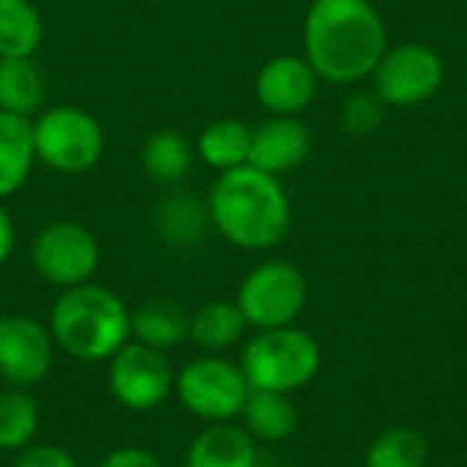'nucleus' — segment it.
<instances>
[{"label":"nucleus","mask_w":467,"mask_h":467,"mask_svg":"<svg viewBox=\"0 0 467 467\" xmlns=\"http://www.w3.org/2000/svg\"><path fill=\"white\" fill-rule=\"evenodd\" d=\"M36 161L30 118L0 109V200L22 189Z\"/></svg>","instance_id":"2eb2a0df"},{"label":"nucleus","mask_w":467,"mask_h":467,"mask_svg":"<svg viewBox=\"0 0 467 467\" xmlns=\"http://www.w3.org/2000/svg\"><path fill=\"white\" fill-rule=\"evenodd\" d=\"M383 101L378 96H353L348 104H345V129L356 137H364V134H372L378 131V126L383 123Z\"/></svg>","instance_id":"a878e982"},{"label":"nucleus","mask_w":467,"mask_h":467,"mask_svg":"<svg viewBox=\"0 0 467 467\" xmlns=\"http://www.w3.org/2000/svg\"><path fill=\"white\" fill-rule=\"evenodd\" d=\"M249 148H252V129L235 118L213 120L200 134V142H197L200 159L219 172L249 164Z\"/></svg>","instance_id":"aec40b11"},{"label":"nucleus","mask_w":467,"mask_h":467,"mask_svg":"<svg viewBox=\"0 0 467 467\" xmlns=\"http://www.w3.org/2000/svg\"><path fill=\"white\" fill-rule=\"evenodd\" d=\"M375 77V96L389 107H416L432 99L446 77L441 55L419 41L386 49Z\"/></svg>","instance_id":"6e6552de"},{"label":"nucleus","mask_w":467,"mask_h":467,"mask_svg":"<svg viewBox=\"0 0 467 467\" xmlns=\"http://www.w3.org/2000/svg\"><path fill=\"white\" fill-rule=\"evenodd\" d=\"M142 170L156 183H178L192 170V145L175 129L150 134L142 145Z\"/></svg>","instance_id":"412c9836"},{"label":"nucleus","mask_w":467,"mask_h":467,"mask_svg":"<svg viewBox=\"0 0 467 467\" xmlns=\"http://www.w3.org/2000/svg\"><path fill=\"white\" fill-rule=\"evenodd\" d=\"M189 312L172 298H150L131 312L134 342L156 350L178 348L189 337Z\"/></svg>","instance_id":"dca6fc26"},{"label":"nucleus","mask_w":467,"mask_h":467,"mask_svg":"<svg viewBox=\"0 0 467 467\" xmlns=\"http://www.w3.org/2000/svg\"><path fill=\"white\" fill-rule=\"evenodd\" d=\"M235 304L260 331L293 326L306 306V279L293 263L268 260L246 274Z\"/></svg>","instance_id":"423d86ee"},{"label":"nucleus","mask_w":467,"mask_h":467,"mask_svg":"<svg viewBox=\"0 0 467 467\" xmlns=\"http://www.w3.org/2000/svg\"><path fill=\"white\" fill-rule=\"evenodd\" d=\"M99 467H161V462L145 449L126 446V449H115L112 454H107Z\"/></svg>","instance_id":"cd10ccee"},{"label":"nucleus","mask_w":467,"mask_h":467,"mask_svg":"<svg viewBox=\"0 0 467 467\" xmlns=\"http://www.w3.org/2000/svg\"><path fill=\"white\" fill-rule=\"evenodd\" d=\"M175 391L192 416L219 424L241 416L252 389L238 364L219 356H205L181 369L175 378Z\"/></svg>","instance_id":"0eeeda50"},{"label":"nucleus","mask_w":467,"mask_h":467,"mask_svg":"<svg viewBox=\"0 0 467 467\" xmlns=\"http://www.w3.org/2000/svg\"><path fill=\"white\" fill-rule=\"evenodd\" d=\"M241 416H244L246 432L257 441H265V443L287 441L298 430L296 405L287 400V394H276V391L252 389Z\"/></svg>","instance_id":"f3484780"},{"label":"nucleus","mask_w":467,"mask_h":467,"mask_svg":"<svg viewBox=\"0 0 467 467\" xmlns=\"http://www.w3.org/2000/svg\"><path fill=\"white\" fill-rule=\"evenodd\" d=\"M304 52L320 79L358 82L386 55V25L369 0H315L304 19Z\"/></svg>","instance_id":"f257e3e1"},{"label":"nucleus","mask_w":467,"mask_h":467,"mask_svg":"<svg viewBox=\"0 0 467 467\" xmlns=\"http://www.w3.org/2000/svg\"><path fill=\"white\" fill-rule=\"evenodd\" d=\"M14 467H77V462L60 446H25Z\"/></svg>","instance_id":"bb28decb"},{"label":"nucleus","mask_w":467,"mask_h":467,"mask_svg":"<svg viewBox=\"0 0 467 467\" xmlns=\"http://www.w3.org/2000/svg\"><path fill=\"white\" fill-rule=\"evenodd\" d=\"M38 430V408L25 389L0 391V451H22Z\"/></svg>","instance_id":"5701e85b"},{"label":"nucleus","mask_w":467,"mask_h":467,"mask_svg":"<svg viewBox=\"0 0 467 467\" xmlns=\"http://www.w3.org/2000/svg\"><path fill=\"white\" fill-rule=\"evenodd\" d=\"M11 252H14V222L8 211L0 205V265L11 257Z\"/></svg>","instance_id":"c85d7f7f"},{"label":"nucleus","mask_w":467,"mask_h":467,"mask_svg":"<svg viewBox=\"0 0 467 467\" xmlns=\"http://www.w3.org/2000/svg\"><path fill=\"white\" fill-rule=\"evenodd\" d=\"M109 391L112 397L137 413L156 410L175 389V372L164 350L142 342H126L109 358Z\"/></svg>","instance_id":"1a4fd4ad"},{"label":"nucleus","mask_w":467,"mask_h":467,"mask_svg":"<svg viewBox=\"0 0 467 467\" xmlns=\"http://www.w3.org/2000/svg\"><path fill=\"white\" fill-rule=\"evenodd\" d=\"M205 219H208V208L202 211L194 200H189L186 194L178 200H170L161 208V233L167 235V241L172 244H194L202 238L205 233Z\"/></svg>","instance_id":"393cba45"},{"label":"nucleus","mask_w":467,"mask_h":467,"mask_svg":"<svg viewBox=\"0 0 467 467\" xmlns=\"http://www.w3.org/2000/svg\"><path fill=\"white\" fill-rule=\"evenodd\" d=\"M44 41V22L30 0H0V57H33Z\"/></svg>","instance_id":"6ab92c4d"},{"label":"nucleus","mask_w":467,"mask_h":467,"mask_svg":"<svg viewBox=\"0 0 467 467\" xmlns=\"http://www.w3.org/2000/svg\"><path fill=\"white\" fill-rule=\"evenodd\" d=\"M30 260L44 282L66 290L93 279L99 268V244L93 233L77 222H52L36 235Z\"/></svg>","instance_id":"9d476101"},{"label":"nucleus","mask_w":467,"mask_h":467,"mask_svg":"<svg viewBox=\"0 0 467 467\" xmlns=\"http://www.w3.org/2000/svg\"><path fill=\"white\" fill-rule=\"evenodd\" d=\"M320 369L317 342L293 326L260 331L241 356V372L249 389L290 394L304 389Z\"/></svg>","instance_id":"20e7f679"},{"label":"nucleus","mask_w":467,"mask_h":467,"mask_svg":"<svg viewBox=\"0 0 467 467\" xmlns=\"http://www.w3.org/2000/svg\"><path fill=\"white\" fill-rule=\"evenodd\" d=\"M55 345L77 361L112 358L131 334V315L126 304L107 287L85 282L66 287L49 317Z\"/></svg>","instance_id":"7ed1b4c3"},{"label":"nucleus","mask_w":467,"mask_h":467,"mask_svg":"<svg viewBox=\"0 0 467 467\" xmlns=\"http://www.w3.org/2000/svg\"><path fill=\"white\" fill-rule=\"evenodd\" d=\"M246 317L233 301H211L189 317V337L205 350L233 348L246 328Z\"/></svg>","instance_id":"4be33fe9"},{"label":"nucleus","mask_w":467,"mask_h":467,"mask_svg":"<svg viewBox=\"0 0 467 467\" xmlns=\"http://www.w3.org/2000/svg\"><path fill=\"white\" fill-rule=\"evenodd\" d=\"M208 219L233 244L249 252L276 246L293 222L290 197L276 175L252 164L219 172L208 194Z\"/></svg>","instance_id":"f03ea898"},{"label":"nucleus","mask_w":467,"mask_h":467,"mask_svg":"<svg viewBox=\"0 0 467 467\" xmlns=\"http://www.w3.org/2000/svg\"><path fill=\"white\" fill-rule=\"evenodd\" d=\"M427 441L408 427L380 432L367 449V467H427Z\"/></svg>","instance_id":"b1692460"},{"label":"nucleus","mask_w":467,"mask_h":467,"mask_svg":"<svg viewBox=\"0 0 467 467\" xmlns=\"http://www.w3.org/2000/svg\"><path fill=\"white\" fill-rule=\"evenodd\" d=\"M52 334L27 315L0 320V378L11 389L41 383L52 367Z\"/></svg>","instance_id":"9b49d317"},{"label":"nucleus","mask_w":467,"mask_h":467,"mask_svg":"<svg viewBox=\"0 0 467 467\" xmlns=\"http://www.w3.org/2000/svg\"><path fill=\"white\" fill-rule=\"evenodd\" d=\"M317 79L320 77L306 57L279 55L260 68L254 93L271 115H298L312 104L317 93Z\"/></svg>","instance_id":"f8f14e48"},{"label":"nucleus","mask_w":467,"mask_h":467,"mask_svg":"<svg viewBox=\"0 0 467 467\" xmlns=\"http://www.w3.org/2000/svg\"><path fill=\"white\" fill-rule=\"evenodd\" d=\"M33 148L49 170L79 175L101 159L104 129L88 109L60 104L33 120Z\"/></svg>","instance_id":"39448f33"},{"label":"nucleus","mask_w":467,"mask_h":467,"mask_svg":"<svg viewBox=\"0 0 467 467\" xmlns=\"http://www.w3.org/2000/svg\"><path fill=\"white\" fill-rule=\"evenodd\" d=\"M279 467H298V465H279Z\"/></svg>","instance_id":"c756f323"},{"label":"nucleus","mask_w":467,"mask_h":467,"mask_svg":"<svg viewBox=\"0 0 467 467\" xmlns=\"http://www.w3.org/2000/svg\"><path fill=\"white\" fill-rule=\"evenodd\" d=\"M257 465V449L254 438L230 424L219 421L205 427L189 446L186 467H254Z\"/></svg>","instance_id":"4468645a"},{"label":"nucleus","mask_w":467,"mask_h":467,"mask_svg":"<svg viewBox=\"0 0 467 467\" xmlns=\"http://www.w3.org/2000/svg\"><path fill=\"white\" fill-rule=\"evenodd\" d=\"M309 131L296 115H274L252 131L249 164L263 172L282 175L301 167L309 156Z\"/></svg>","instance_id":"ddd939ff"},{"label":"nucleus","mask_w":467,"mask_h":467,"mask_svg":"<svg viewBox=\"0 0 467 467\" xmlns=\"http://www.w3.org/2000/svg\"><path fill=\"white\" fill-rule=\"evenodd\" d=\"M44 74L33 57H0V109L30 118L44 104Z\"/></svg>","instance_id":"a211bd4d"}]
</instances>
